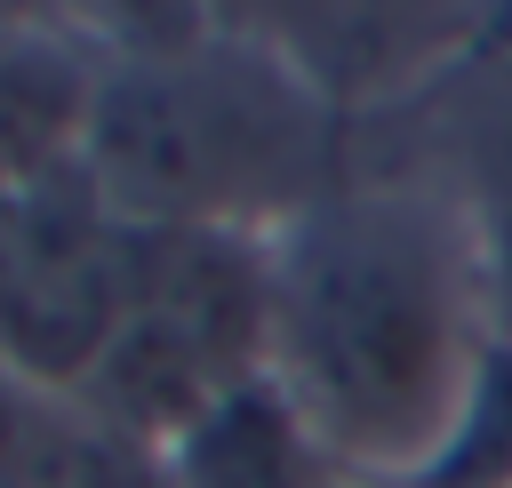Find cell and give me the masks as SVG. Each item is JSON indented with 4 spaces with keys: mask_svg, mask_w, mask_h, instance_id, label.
<instances>
[{
    "mask_svg": "<svg viewBox=\"0 0 512 488\" xmlns=\"http://www.w3.org/2000/svg\"><path fill=\"white\" fill-rule=\"evenodd\" d=\"M328 96L272 40H168L96 64L72 168L136 232H272L320 200Z\"/></svg>",
    "mask_w": 512,
    "mask_h": 488,
    "instance_id": "2",
    "label": "cell"
},
{
    "mask_svg": "<svg viewBox=\"0 0 512 488\" xmlns=\"http://www.w3.org/2000/svg\"><path fill=\"white\" fill-rule=\"evenodd\" d=\"M416 488H512V344L504 336L480 360V384L464 400L456 440L440 448V464Z\"/></svg>",
    "mask_w": 512,
    "mask_h": 488,
    "instance_id": "6",
    "label": "cell"
},
{
    "mask_svg": "<svg viewBox=\"0 0 512 488\" xmlns=\"http://www.w3.org/2000/svg\"><path fill=\"white\" fill-rule=\"evenodd\" d=\"M256 384H272V232H144L128 320L72 408L160 464Z\"/></svg>",
    "mask_w": 512,
    "mask_h": 488,
    "instance_id": "3",
    "label": "cell"
},
{
    "mask_svg": "<svg viewBox=\"0 0 512 488\" xmlns=\"http://www.w3.org/2000/svg\"><path fill=\"white\" fill-rule=\"evenodd\" d=\"M336 488H368V480H336Z\"/></svg>",
    "mask_w": 512,
    "mask_h": 488,
    "instance_id": "8",
    "label": "cell"
},
{
    "mask_svg": "<svg viewBox=\"0 0 512 488\" xmlns=\"http://www.w3.org/2000/svg\"><path fill=\"white\" fill-rule=\"evenodd\" d=\"M136 224H120L80 168L0 184V360L72 400L128 320Z\"/></svg>",
    "mask_w": 512,
    "mask_h": 488,
    "instance_id": "4",
    "label": "cell"
},
{
    "mask_svg": "<svg viewBox=\"0 0 512 488\" xmlns=\"http://www.w3.org/2000/svg\"><path fill=\"white\" fill-rule=\"evenodd\" d=\"M160 488H336V472L320 464L288 400L256 384L160 456Z\"/></svg>",
    "mask_w": 512,
    "mask_h": 488,
    "instance_id": "5",
    "label": "cell"
},
{
    "mask_svg": "<svg viewBox=\"0 0 512 488\" xmlns=\"http://www.w3.org/2000/svg\"><path fill=\"white\" fill-rule=\"evenodd\" d=\"M488 344L456 200L360 184L272 232V392L336 480L416 488L456 440Z\"/></svg>",
    "mask_w": 512,
    "mask_h": 488,
    "instance_id": "1",
    "label": "cell"
},
{
    "mask_svg": "<svg viewBox=\"0 0 512 488\" xmlns=\"http://www.w3.org/2000/svg\"><path fill=\"white\" fill-rule=\"evenodd\" d=\"M464 208V232H472V264H480V296H488V328L512 344V144H496L488 160V184Z\"/></svg>",
    "mask_w": 512,
    "mask_h": 488,
    "instance_id": "7",
    "label": "cell"
}]
</instances>
